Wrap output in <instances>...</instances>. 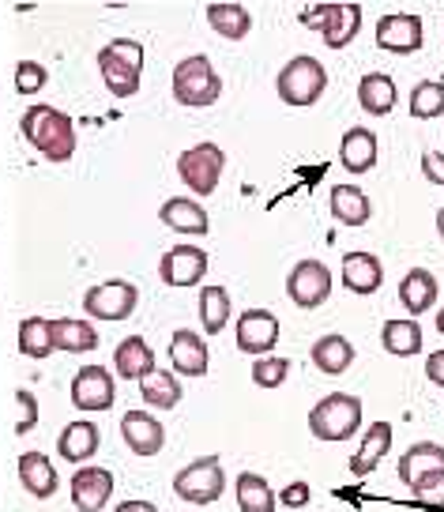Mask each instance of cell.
Masks as SVG:
<instances>
[{"mask_svg":"<svg viewBox=\"0 0 444 512\" xmlns=\"http://www.w3.org/2000/svg\"><path fill=\"white\" fill-rule=\"evenodd\" d=\"M23 136H27V144L38 151V155H46L49 162H68L76 155V125H72V117L61 113L57 106H46V102H38L31 110L23 113Z\"/></svg>","mask_w":444,"mask_h":512,"instance_id":"1","label":"cell"},{"mask_svg":"<svg viewBox=\"0 0 444 512\" xmlns=\"http://www.w3.org/2000/svg\"><path fill=\"white\" fill-rule=\"evenodd\" d=\"M98 72L110 87V95L132 98L140 91L143 76V46L136 38H113L110 46L98 49Z\"/></svg>","mask_w":444,"mask_h":512,"instance_id":"2","label":"cell"},{"mask_svg":"<svg viewBox=\"0 0 444 512\" xmlns=\"http://www.w3.org/2000/svg\"><path fill=\"white\" fill-rule=\"evenodd\" d=\"M362 430V400L347 392H332L309 411V433L317 441H350Z\"/></svg>","mask_w":444,"mask_h":512,"instance_id":"3","label":"cell"},{"mask_svg":"<svg viewBox=\"0 0 444 512\" xmlns=\"http://www.w3.org/2000/svg\"><path fill=\"white\" fill-rule=\"evenodd\" d=\"M222 95V80L215 72V64L207 61L204 53H192L174 68V98L181 106H192V110H204V106H215Z\"/></svg>","mask_w":444,"mask_h":512,"instance_id":"4","label":"cell"},{"mask_svg":"<svg viewBox=\"0 0 444 512\" xmlns=\"http://www.w3.org/2000/svg\"><path fill=\"white\" fill-rule=\"evenodd\" d=\"M298 19L302 27L317 31L328 49H343L362 31V4H317V8H305Z\"/></svg>","mask_w":444,"mask_h":512,"instance_id":"5","label":"cell"},{"mask_svg":"<svg viewBox=\"0 0 444 512\" xmlns=\"http://www.w3.org/2000/svg\"><path fill=\"white\" fill-rule=\"evenodd\" d=\"M324 87H328V72H324V64L317 57L286 61L279 80H275V91H279L286 106H313V102H320Z\"/></svg>","mask_w":444,"mask_h":512,"instance_id":"6","label":"cell"},{"mask_svg":"<svg viewBox=\"0 0 444 512\" xmlns=\"http://www.w3.org/2000/svg\"><path fill=\"white\" fill-rule=\"evenodd\" d=\"M222 490H226V475H222L219 456H200L196 464L177 471L174 479V494L189 505H211L222 497Z\"/></svg>","mask_w":444,"mask_h":512,"instance_id":"7","label":"cell"},{"mask_svg":"<svg viewBox=\"0 0 444 512\" xmlns=\"http://www.w3.org/2000/svg\"><path fill=\"white\" fill-rule=\"evenodd\" d=\"M222 170H226V155L219 144H196L177 159V174L196 196H211L219 189Z\"/></svg>","mask_w":444,"mask_h":512,"instance_id":"8","label":"cell"},{"mask_svg":"<svg viewBox=\"0 0 444 512\" xmlns=\"http://www.w3.org/2000/svg\"><path fill=\"white\" fill-rule=\"evenodd\" d=\"M136 302H140V290L125 279H106L83 294V309L95 320H128L136 313Z\"/></svg>","mask_w":444,"mask_h":512,"instance_id":"9","label":"cell"},{"mask_svg":"<svg viewBox=\"0 0 444 512\" xmlns=\"http://www.w3.org/2000/svg\"><path fill=\"white\" fill-rule=\"evenodd\" d=\"M286 294L298 309H317L332 294V272L320 260H298L286 275Z\"/></svg>","mask_w":444,"mask_h":512,"instance_id":"10","label":"cell"},{"mask_svg":"<svg viewBox=\"0 0 444 512\" xmlns=\"http://www.w3.org/2000/svg\"><path fill=\"white\" fill-rule=\"evenodd\" d=\"M234 339H238L241 354L264 358L279 343V320L268 309H245L238 317V324H234Z\"/></svg>","mask_w":444,"mask_h":512,"instance_id":"11","label":"cell"},{"mask_svg":"<svg viewBox=\"0 0 444 512\" xmlns=\"http://www.w3.org/2000/svg\"><path fill=\"white\" fill-rule=\"evenodd\" d=\"M426 42V31H422V19L414 12H392V16L377 19V46L388 49V53H418Z\"/></svg>","mask_w":444,"mask_h":512,"instance_id":"12","label":"cell"},{"mask_svg":"<svg viewBox=\"0 0 444 512\" xmlns=\"http://www.w3.org/2000/svg\"><path fill=\"white\" fill-rule=\"evenodd\" d=\"M159 275L166 287H196L207 275V253L200 245H174L170 253H162Z\"/></svg>","mask_w":444,"mask_h":512,"instance_id":"13","label":"cell"},{"mask_svg":"<svg viewBox=\"0 0 444 512\" xmlns=\"http://www.w3.org/2000/svg\"><path fill=\"white\" fill-rule=\"evenodd\" d=\"M113 396H117V388H113L110 369L83 366L80 373L72 377V403H76L80 411H110Z\"/></svg>","mask_w":444,"mask_h":512,"instance_id":"14","label":"cell"},{"mask_svg":"<svg viewBox=\"0 0 444 512\" xmlns=\"http://www.w3.org/2000/svg\"><path fill=\"white\" fill-rule=\"evenodd\" d=\"M121 437L136 456H159L166 445V426L151 411H125L121 415Z\"/></svg>","mask_w":444,"mask_h":512,"instance_id":"15","label":"cell"},{"mask_svg":"<svg viewBox=\"0 0 444 512\" xmlns=\"http://www.w3.org/2000/svg\"><path fill=\"white\" fill-rule=\"evenodd\" d=\"M68 486H72V505L80 512H102L113 497V475L106 467H80Z\"/></svg>","mask_w":444,"mask_h":512,"instance_id":"16","label":"cell"},{"mask_svg":"<svg viewBox=\"0 0 444 512\" xmlns=\"http://www.w3.org/2000/svg\"><path fill=\"white\" fill-rule=\"evenodd\" d=\"M170 366L181 377H204L207 373V343L189 328H177L170 339Z\"/></svg>","mask_w":444,"mask_h":512,"instance_id":"17","label":"cell"},{"mask_svg":"<svg viewBox=\"0 0 444 512\" xmlns=\"http://www.w3.org/2000/svg\"><path fill=\"white\" fill-rule=\"evenodd\" d=\"M19 482H23V490L31 497H38V501L53 497L57 486H61L57 467H53V460L42 456V452H23V456H19Z\"/></svg>","mask_w":444,"mask_h":512,"instance_id":"18","label":"cell"},{"mask_svg":"<svg viewBox=\"0 0 444 512\" xmlns=\"http://www.w3.org/2000/svg\"><path fill=\"white\" fill-rule=\"evenodd\" d=\"M437 294H441L437 275L426 272V268H411V272L403 275V283H399V302L411 313V320L422 317L426 309H433V305H437Z\"/></svg>","mask_w":444,"mask_h":512,"instance_id":"19","label":"cell"},{"mask_svg":"<svg viewBox=\"0 0 444 512\" xmlns=\"http://www.w3.org/2000/svg\"><path fill=\"white\" fill-rule=\"evenodd\" d=\"M388 448H392V426L388 422H373L362 437V448L350 456V475H358V479L373 475L384 456H388Z\"/></svg>","mask_w":444,"mask_h":512,"instance_id":"20","label":"cell"},{"mask_svg":"<svg viewBox=\"0 0 444 512\" xmlns=\"http://www.w3.org/2000/svg\"><path fill=\"white\" fill-rule=\"evenodd\" d=\"M113 366H117V377L121 381H140L155 369V351L143 336H128L117 343L113 351Z\"/></svg>","mask_w":444,"mask_h":512,"instance_id":"21","label":"cell"},{"mask_svg":"<svg viewBox=\"0 0 444 512\" xmlns=\"http://www.w3.org/2000/svg\"><path fill=\"white\" fill-rule=\"evenodd\" d=\"M98 441H102V433H98L95 422H68L57 437V452H61V460L68 464H87L91 456L98 452Z\"/></svg>","mask_w":444,"mask_h":512,"instance_id":"22","label":"cell"},{"mask_svg":"<svg viewBox=\"0 0 444 512\" xmlns=\"http://www.w3.org/2000/svg\"><path fill=\"white\" fill-rule=\"evenodd\" d=\"M343 287L354 294H377L384 287V268L373 253H347L343 256Z\"/></svg>","mask_w":444,"mask_h":512,"instance_id":"23","label":"cell"},{"mask_svg":"<svg viewBox=\"0 0 444 512\" xmlns=\"http://www.w3.org/2000/svg\"><path fill=\"white\" fill-rule=\"evenodd\" d=\"M159 219L170 230H177V234H192V238H200V234H207L211 230V219H207V211L196 204V200H189V196H174V200H166L159 211Z\"/></svg>","mask_w":444,"mask_h":512,"instance_id":"24","label":"cell"},{"mask_svg":"<svg viewBox=\"0 0 444 512\" xmlns=\"http://www.w3.org/2000/svg\"><path fill=\"white\" fill-rule=\"evenodd\" d=\"M339 162L350 174H369L377 166V136L369 128H350L339 144Z\"/></svg>","mask_w":444,"mask_h":512,"instance_id":"25","label":"cell"},{"mask_svg":"<svg viewBox=\"0 0 444 512\" xmlns=\"http://www.w3.org/2000/svg\"><path fill=\"white\" fill-rule=\"evenodd\" d=\"M358 102H362V110L369 113V117H384V113L396 110L399 102V87L392 76H384V72H369V76H362V83H358Z\"/></svg>","mask_w":444,"mask_h":512,"instance_id":"26","label":"cell"},{"mask_svg":"<svg viewBox=\"0 0 444 512\" xmlns=\"http://www.w3.org/2000/svg\"><path fill=\"white\" fill-rule=\"evenodd\" d=\"M49 328H53V351L61 347L64 354H87L98 347L95 324H87V320L61 317V320H49Z\"/></svg>","mask_w":444,"mask_h":512,"instance_id":"27","label":"cell"},{"mask_svg":"<svg viewBox=\"0 0 444 512\" xmlns=\"http://www.w3.org/2000/svg\"><path fill=\"white\" fill-rule=\"evenodd\" d=\"M309 358H313V366L320 369V373H328V377H339V373H347L350 366H354V347H350L347 336H320L317 343H313V351H309Z\"/></svg>","mask_w":444,"mask_h":512,"instance_id":"28","label":"cell"},{"mask_svg":"<svg viewBox=\"0 0 444 512\" xmlns=\"http://www.w3.org/2000/svg\"><path fill=\"white\" fill-rule=\"evenodd\" d=\"M426 471H444V448L437 441H418L399 456V479L407 486Z\"/></svg>","mask_w":444,"mask_h":512,"instance_id":"29","label":"cell"},{"mask_svg":"<svg viewBox=\"0 0 444 512\" xmlns=\"http://www.w3.org/2000/svg\"><path fill=\"white\" fill-rule=\"evenodd\" d=\"M381 343L392 358H414L422 351V324L418 320H388L381 328Z\"/></svg>","mask_w":444,"mask_h":512,"instance_id":"30","label":"cell"},{"mask_svg":"<svg viewBox=\"0 0 444 512\" xmlns=\"http://www.w3.org/2000/svg\"><path fill=\"white\" fill-rule=\"evenodd\" d=\"M140 400L159 411H174L181 403V384L170 369H151L147 377H140Z\"/></svg>","mask_w":444,"mask_h":512,"instance_id":"31","label":"cell"},{"mask_svg":"<svg viewBox=\"0 0 444 512\" xmlns=\"http://www.w3.org/2000/svg\"><path fill=\"white\" fill-rule=\"evenodd\" d=\"M369 196L354 185H335L332 189V215L343 226H365L369 223Z\"/></svg>","mask_w":444,"mask_h":512,"instance_id":"32","label":"cell"},{"mask_svg":"<svg viewBox=\"0 0 444 512\" xmlns=\"http://www.w3.org/2000/svg\"><path fill=\"white\" fill-rule=\"evenodd\" d=\"M207 23L215 27V34L222 38H230V42H241L249 27H253V16H249V8H241V4H211L207 8Z\"/></svg>","mask_w":444,"mask_h":512,"instance_id":"33","label":"cell"},{"mask_svg":"<svg viewBox=\"0 0 444 512\" xmlns=\"http://www.w3.org/2000/svg\"><path fill=\"white\" fill-rule=\"evenodd\" d=\"M234 490H238L241 512H275V494H271L268 479H260L256 471H241Z\"/></svg>","mask_w":444,"mask_h":512,"instance_id":"34","label":"cell"},{"mask_svg":"<svg viewBox=\"0 0 444 512\" xmlns=\"http://www.w3.org/2000/svg\"><path fill=\"white\" fill-rule=\"evenodd\" d=\"M19 354H27L34 362L53 354V328L46 317H27L19 324Z\"/></svg>","mask_w":444,"mask_h":512,"instance_id":"35","label":"cell"},{"mask_svg":"<svg viewBox=\"0 0 444 512\" xmlns=\"http://www.w3.org/2000/svg\"><path fill=\"white\" fill-rule=\"evenodd\" d=\"M200 324L207 336H219L230 324V294L222 287H204L200 290Z\"/></svg>","mask_w":444,"mask_h":512,"instance_id":"36","label":"cell"},{"mask_svg":"<svg viewBox=\"0 0 444 512\" xmlns=\"http://www.w3.org/2000/svg\"><path fill=\"white\" fill-rule=\"evenodd\" d=\"M444 113V83L426 80V83H414L411 91V117L414 121H433Z\"/></svg>","mask_w":444,"mask_h":512,"instance_id":"37","label":"cell"},{"mask_svg":"<svg viewBox=\"0 0 444 512\" xmlns=\"http://www.w3.org/2000/svg\"><path fill=\"white\" fill-rule=\"evenodd\" d=\"M411 501L426 512H444V471H426L411 482Z\"/></svg>","mask_w":444,"mask_h":512,"instance_id":"38","label":"cell"},{"mask_svg":"<svg viewBox=\"0 0 444 512\" xmlns=\"http://www.w3.org/2000/svg\"><path fill=\"white\" fill-rule=\"evenodd\" d=\"M286 373H290V362L279 354H264L253 362V384H260V388H279L286 381Z\"/></svg>","mask_w":444,"mask_h":512,"instance_id":"39","label":"cell"},{"mask_svg":"<svg viewBox=\"0 0 444 512\" xmlns=\"http://www.w3.org/2000/svg\"><path fill=\"white\" fill-rule=\"evenodd\" d=\"M46 68L38 61H19L16 64V91L19 95H38L42 87H46Z\"/></svg>","mask_w":444,"mask_h":512,"instance_id":"40","label":"cell"},{"mask_svg":"<svg viewBox=\"0 0 444 512\" xmlns=\"http://www.w3.org/2000/svg\"><path fill=\"white\" fill-rule=\"evenodd\" d=\"M422 174L429 177V185H441L444 189V155L441 151H426V155H422Z\"/></svg>","mask_w":444,"mask_h":512,"instance_id":"41","label":"cell"},{"mask_svg":"<svg viewBox=\"0 0 444 512\" xmlns=\"http://www.w3.org/2000/svg\"><path fill=\"white\" fill-rule=\"evenodd\" d=\"M309 482H290L283 490V505H290V509H302V505H309Z\"/></svg>","mask_w":444,"mask_h":512,"instance_id":"42","label":"cell"},{"mask_svg":"<svg viewBox=\"0 0 444 512\" xmlns=\"http://www.w3.org/2000/svg\"><path fill=\"white\" fill-rule=\"evenodd\" d=\"M16 400H19V407H23V418H19V426L16 430L19 433H27L34 426V418H38V407H34V400H31V392H23V388H19L16 392Z\"/></svg>","mask_w":444,"mask_h":512,"instance_id":"43","label":"cell"},{"mask_svg":"<svg viewBox=\"0 0 444 512\" xmlns=\"http://www.w3.org/2000/svg\"><path fill=\"white\" fill-rule=\"evenodd\" d=\"M426 377L433 384H441V388H444V351H433L426 358Z\"/></svg>","mask_w":444,"mask_h":512,"instance_id":"44","label":"cell"},{"mask_svg":"<svg viewBox=\"0 0 444 512\" xmlns=\"http://www.w3.org/2000/svg\"><path fill=\"white\" fill-rule=\"evenodd\" d=\"M113 512H159V509H155L151 501H121Z\"/></svg>","mask_w":444,"mask_h":512,"instance_id":"45","label":"cell"},{"mask_svg":"<svg viewBox=\"0 0 444 512\" xmlns=\"http://www.w3.org/2000/svg\"><path fill=\"white\" fill-rule=\"evenodd\" d=\"M437 234H441V241H444V208L437 211Z\"/></svg>","mask_w":444,"mask_h":512,"instance_id":"46","label":"cell"},{"mask_svg":"<svg viewBox=\"0 0 444 512\" xmlns=\"http://www.w3.org/2000/svg\"><path fill=\"white\" fill-rule=\"evenodd\" d=\"M437 332L444 336V305H441V313H437Z\"/></svg>","mask_w":444,"mask_h":512,"instance_id":"47","label":"cell"}]
</instances>
